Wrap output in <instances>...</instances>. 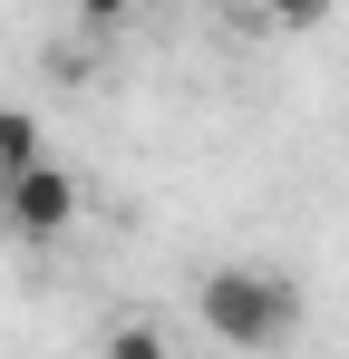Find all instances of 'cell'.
<instances>
[{
    "label": "cell",
    "instance_id": "6da1fadb",
    "mask_svg": "<svg viewBox=\"0 0 349 359\" xmlns=\"http://www.w3.org/2000/svg\"><path fill=\"white\" fill-rule=\"evenodd\" d=\"M194 320L242 359H272L301 330V292H291L282 272H262V262H214L204 282H194Z\"/></svg>",
    "mask_w": 349,
    "mask_h": 359
},
{
    "label": "cell",
    "instance_id": "7a4b0ae2",
    "mask_svg": "<svg viewBox=\"0 0 349 359\" xmlns=\"http://www.w3.org/2000/svg\"><path fill=\"white\" fill-rule=\"evenodd\" d=\"M0 224H10L20 243H68V233H78V175L39 156L29 175H20L10 194H0Z\"/></svg>",
    "mask_w": 349,
    "mask_h": 359
},
{
    "label": "cell",
    "instance_id": "3957f363",
    "mask_svg": "<svg viewBox=\"0 0 349 359\" xmlns=\"http://www.w3.org/2000/svg\"><path fill=\"white\" fill-rule=\"evenodd\" d=\"M39 165V117H20V107H0V194Z\"/></svg>",
    "mask_w": 349,
    "mask_h": 359
},
{
    "label": "cell",
    "instance_id": "277c9868",
    "mask_svg": "<svg viewBox=\"0 0 349 359\" xmlns=\"http://www.w3.org/2000/svg\"><path fill=\"white\" fill-rule=\"evenodd\" d=\"M97 359H174V340L156 330V320H116L107 340H97Z\"/></svg>",
    "mask_w": 349,
    "mask_h": 359
},
{
    "label": "cell",
    "instance_id": "5b68a950",
    "mask_svg": "<svg viewBox=\"0 0 349 359\" xmlns=\"http://www.w3.org/2000/svg\"><path fill=\"white\" fill-rule=\"evenodd\" d=\"M330 10H340V0H252V20H262V29H291V39H301V29H330Z\"/></svg>",
    "mask_w": 349,
    "mask_h": 359
},
{
    "label": "cell",
    "instance_id": "8992f818",
    "mask_svg": "<svg viewBox=\"0 0 349 359\" xmlns=\"http://www.w3.org/2000/svg\"><path fill=\"white\" fill-rule=\"evenodd\" d=\"M126 10H136V0H78V20H88V29H116Z\"/></svg>",
    "mask_w": 349,
    "mask_h": 359
},
{
    "label": "cell",
    "instance_id": "52a82bcc",
    "mask_svg": "<svg viewBox=\"0 0 349 359\" xmlns=\"http://www.w3.org/2000/svg\"><path fill=\"white\" fill-rule=\"evenodd\" d=\"M136 10H165V0H136Z\"/></svg>",
    "mask_w": 349,
    "mask_h": 359
}]
</instances>
